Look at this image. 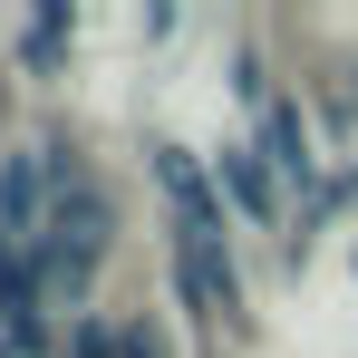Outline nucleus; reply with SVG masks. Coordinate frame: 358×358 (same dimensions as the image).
Here are the masks:
<instances>
[{"mask_svg": "<svg viewBox=\"0 0 358 358\" xmlns=\"http://www.w3.org/2000/svg\"><path fill=\"white\" fill-rule=\"evenodd\" d=\"M262 165H271L281 184H310V165H320V155H310L300 107H262Z\"/></svg>", "mask_w": 358, "mask_h": 358, "instance_id": "20e7f679", "label": "nucleus"}, {"mask_svg": "<svg viewBox=\"0 0 358 358\" xmlns=\"http://www.w3.org/2000/svg\"><path fill=\"white\" fill-rule=\"evenodd\" d=\"M49 165H59V194H49V223L29 242V262H39L49 291H87V271L107 262V233H117V203L97 194V175H78L68 155H49Z\"/></svg>", "mask_w": 358, "mask_h": 358, "instance_id": "f257e3e1", "label": "nucleus"}, {"mask_svg": "<svg viewBox=\"0 0 358 358\" xmlns=\"http://www.w3.org/2000/svg\"><path fill=\"white\" fill-rule=\"evenodd\" d=\"M117 358H175V349H165V339H155V329L136 320V329H126V349H117Z\"/></svg>", "mask_w": 358, "mask_h": 358, "instance_id": "0eeeda50", "label": "nucleus"}, {"mask_svg": "<svg viewBox=\"0 0 358 358\" xmlns=\"http://www.w3.org/2000/svg\"><path fill=\"white\" fill-rule=\"evenodd\" d=\"M175 291H184V310L203 320V339H223V329H233V310H242V271H233V252H223V242L175 233Z\"/></svg>", "mask_w": 358, "mask_h": 358, "instance_id": "f03ea898", "label": "nucleus"}, {"mask_svg": "<svg viewBox=\"0 0 358 358\" xmlns=\"http://www.w3.org/2000/svg\"><path fill=\"white\" fill-rule=\"evenodd\" d=\"M155 184L175 194V213H184L194 242H223V203H213V184H203V165H194L184 145H155Z\"/></svg>", "mask_w": 358, "mask_h": 358, "instance_id": "7ed1b4c3", "label": "nucleus"}, {"mask_svg": "<svg viewBox=\"0 0 358 358\" xmlns=\"http://www.w3.org/2000/svg\"><path fill=\"white\" fill-rule=\"evenodd\" d=\"M213 175H223V194H233L252 223H271V203H281V194H271V165H262V145H223V165H213Z\"/></svg>", "mask_w": 358, "mask_h": 358, "instance_id": "39448f33", "label": "nucleus"}, {"mask_svg": "<svg viewBox=\"0 0 358 358\" xmlns=\"http://www.w3.org/2000/svg\"><path fill=\"white\" fill-rule=\"evenodd\" d=\"M68 29H78V10H68V0H39V10H29V39H20V59L29 68H59V39Z\"/></svg>", "mask_w": 358, "mask_h": 358, "instance_id": "423d86ee", "label": "nucleus"}]
</instances>
